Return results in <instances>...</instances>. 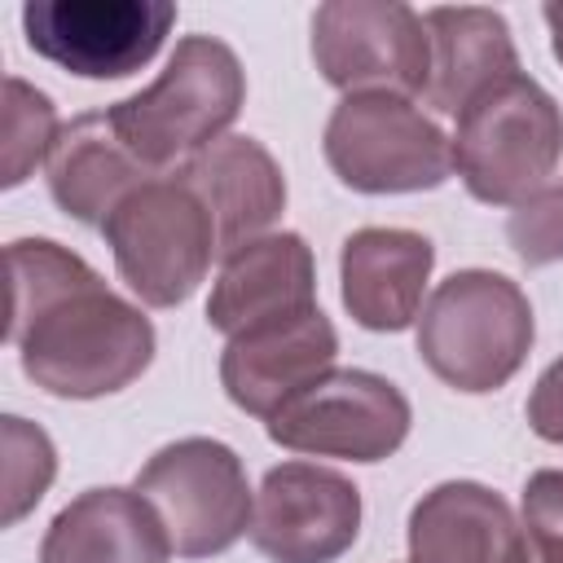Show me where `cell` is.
I'll list each match as a JSON object with an SVG mask.
<instances>
[{"mask_svg":"<svg viewBox=\"0 0 563 563\" xmlns=\"http://www.w3.org/2000/svg\"><path fill=\"white\" fill-rule=\"evenodd\" d=\"M9 264V343L22 374L57 400H97L132 387L154 361L150 317L53 238H18Z\"/></svg>","mask_w":563,"mask_h":563,"instance_id":"cell-1","label":"cell"},{"mask_svg":"<svg viewBox=\"0 0 563 563\" xmlns=\"http://www.w3.org/2000/svg\"><path fill=\"white\" fill-rule=\"evenodd\" d=\"M246 101V70L238 53L216 35H185L176 40L158 79L114 106L110 119L132 154L154 172L167 176L198 150L216 145L229 123L242 114Z\"/></svg>","mask_w":563,"mask_h":563,"instance_id":"cell-2","label":"cell"},{"mask_svg":"<svg viewBox=\"0 0 563 563\" xmlns=\"http://www.w3.org/2000/svg\"><path fill=\"white\" fill-rule=\"evenodd\" d=\"M537 339L532 303L506 273L462 268L444 277L418 312V356L453 391L506 387Z\"/></svg>","mask_w":563,"mask_h":563,"instance_id":"cell-3","label":"cell"},{"mask_svg":"<svg viewBox=\"0 0 563 563\" xmlns=\"http://www.w3.org/2000/svg\"><path fill=\"white\" fill-rule=\"evenodd\" d=\"M453 172L488 207H519L550 185L563 158V106L523 70L484 88L449 136Z\"/></svg>","mask_w":563,"mask_h":563,"instance_id":"cell-4","label":"cell"},{"mask_svg":"<svg viewBox=\"0 0 563 563\" xmlns=\"http://www.w3.org/2000/svg\"><path fill=\"white\" fill-rule=\"evenodd\" d=\"M101 233H106V246L114 255L123 286L145 308L185 303L202 286L211 260L220 255L216 224L202 198L176 172L154 176L141 189H132L110 211Z\"/></svg>","mask_w":563,"mask_h":563,"instance_id":"cell-5","label":"cell"},{"mask_svg":"<svg viewBox=\"0 0 563 563\" xmlns=\"http://www.w3.org/2000/svg\"><path fill=\"white\" fill-rule=\"evenodd\" d=\"M330 172L356 194H422L453 176V145L400 92L343 97L321 136Z\"/></svg>","mask_w":563,"mask_h":563,"instance_id":"cell-6","label":"cell"},{"mask_svg":"<svg viewBox=\"0 0 563 563\" xmlns=\"http://www.w3.org/2000/svg\"><path fill=\"white\" fill-rule=\"evenodd\" d=\"M163 519L180 559H211L251 532V484L242 457L211 435L163 444L132 484Z\"/></svg>","mask_w":563,"mask_h":563,"instance_id":"cell-7","label":"cell"},{"mask_svg":"<svg viewBox=\"0 0 563 563\" xmlns=\"http://www.w3.org/2000/svg\"><path fill=\"white\" fill-rule=\"evenodd\" d=\"M409 427L405 391L374 369H330L264 422L273 444L339 462H383L409 440Z\"/></svg>","mask_w":563,"mask_h":563,"instance_id":"cell-8","label":"cell"},{"mask_svg":"<svg viewBox=\"0 0 563 563\" xmlns=\"http://www.w3.org/2000/svg\"><path fill=\"white\" fill-rule=\"evenodd\" d=\"M312 62L343 97H422L431 70L427 22L400 0H330L312 13Z\"/></svg>","mask_w":563,"mask_h":563,"instance_id":"cell-9","label":"cell"},{"mask_svg":"<svg viewBox=\"0 0 563 563\" xmlns=\"http://www.w3.org/2000/svg\"><path fill=\"white\" fill-rule=\"evenodd\" d=\"M176 26L172 0H31L26 48L79 79H128L150 66Z\"/></svg>","mask_w":563,"mask_h":563,"instance_id":"cell-10","label":"cell"},{"mask_svg":"<svg viewBox=\"0 0 563 563\" xmlns=\"http://www.w3.org/2000/svg\"><path fill=\"white\" fill-rule=\"evenodd\" d=\"M361 532V488L317 462H282L251 510V545L268 563H334Z\"/></svg>","mask_w":563,"mask_h":563,"instance_id":"cell-11","label":"cell"},{"mask_svg":"<svg viewBox=\"0 0 563 563\" xmlns=\"http://www.w3.org/2000/svg\"><path fill=\"white\" fill-rule=\"evenodd\" d=\"M334 356L339 330L321 308H312L303 317L273 321L229 339L220 352V387L242 413L268 422L282 405H290L321 374H330Z\"/></svg>","mask_w":563,"mask_h":563,"instance_id":"cell-12","label":"cell"},{"mask_svg":"<svg viewBox=\"0 0 563 563\" xmlns=\"http://www.w3.org/2000/svg\"><path fill=\"white\" fill-rule=\"evenodd\" d=\"M317 308V260L299 233H264L224 255L211 299L207 325L224 339L251 334L273 321H290Z\"/></svg>","mask_w":563,"mask_h":563,"instance_id":"cell-13","label":"cell"},{"mask_svg":"<svg viewBox=\"0 0 563 563\" xmlns=\"http://www.w3.org/2000/svg\"><path fill=\"white\" fill-rule=\"evenodd\" d=\"M435 268V246L418 229L369 224L343 238L339 295L361 330L396 334L418 321L422 290Z\"/></svg>","mask_w":563,"mask_h":563,"instance_id":"cell-14","label":"cell"},{"mask_svg":"<svg viewBox=\"0 0 563 563\" xmlns=\"http://www.w3.org/2000/svg\"><path fill=\"white\" fill-rule=\"evenodd\" d=\"M409 563H532L510 501L479 479H444L409 510Z\"/></svg>","mask_w":563,"mask_h":563,"instance_id":"cell-15","label":"cell"},{"mask_svg":"<svg viewBox=\"0 0 563 563\" xmlns=\"http://www.w3.org/2000/svg\"><path fill=\"white\" fill-rule=\"evenodd\" d=\"M176 176L202 198L220 255L255 242L286 211V176L255 136H220L176 167Z\"/></svg>","mask_w":563,"mask_h":563,"instance_id":"cell-16","label":"cell"},{"mask_svg":"<svg viewBox=\"0 0 563 563\" xmlns=\"http://www.w3.org/2000/svg\"><path fill=\"white\" fill-rule=\"evenodd\" d=\"M172 554L158 510L114 484L70 497L40 541V563H167Z\"/></svg>","mask_w":563,"mask_h":563,"instance_id":"cell-17","label":"cell"},{"mask_svg":"<svg viewBox=\"0 0 563 563\" xmlns=\"http://www.w3.org/2000/svg\"><path fill=\"white\" fill-rule=\"evenodd\" d=\"M431 70L422 101L440 114H462L484 88L519 75V48L497 9L484 4H440L422 13Z\"/></svg>","mask_w":563,"mask_h":563,"instance_id":"cell-18","label":"cell"},{"mask_svg":"<svg viewBox=\"0 0 563 563\" xmlns=\"http://www.w3.org/2000/svg\"><path fill=\"white\" fill-rule=\"evenodd\" d=\"M145 180H154V172L119 136L110 110H88V114L70 119L48 158L53 202L70 220L92 224V229H101L110 220V211Z\"/></svg>","mask_w":563,"mask_h":563,"instance_id":"cell-19","label":"cell"},{"mask_svg":"<svg viewBox=\"0 0 563 563\" xmlns=\"http://www.w3.org/2000/svg\"><path fill=\"white\" fill-rule=\"evenodd\" d=\"M62 136L57 123V106L48 92H40L35 84H26L22 75L4 79V154H0V185L18 189L40 163L53 158V145Z\"/></svg>","mask_w":563,"mask_h":563,"instance_id":"cell-20","label":"cell"},{"mask_svg":"<svg viewBox=\"0 0 563 563\" xmlns=\"http://www.w3.org/2000/svg\"><path fill=\"white\" fill-rule=\"evenodd\" d=\"M0 453H4V462H0V479H4L0 484V501H4L0 523L13 528L48 493V484L57 475V449H53L44 427H35L18 413H4L0 418Z\"/></svg>","mask_w":563,"mask_h":563,"instance_id":"cell-21","label":"cell"},{"mask_svg":"<svg viewBox=\"0 0 563 563\" xmlns=\"http://www.w3.org/2000/svg\"><path fill=\"white\" fill-rule=\"evenodd\" d=\"M510 251L528 268H545L563 260V180H550L528 202H519L506 220Z\"/></svg>","mask_w":563,"mask_h":563,"instance_id":"cell-22","label":"cell"},{"mask_svg":"<svg viewBox=\"0 0 563 563\" xmlns=\"http://www.w3.org/2000/svg\"><path fill=\"white\" fill-rule=\"evenodd\" d=\"M523 532L541 563H563V466H545L528 475Z\"/></svg>","mask_w":563,"mask_h":563,"instance_id":"cell-23","label":"cell"},{"mask_svg":"<svg viewBox=\"0 0 563 563\" xmlns=\"http://www.w3.org/2000/svg\"><path fill=\"white\" fill-rule=\"evenodd\" d=\"M523 418H528L532 435H541L545 444H563V356L550 361L541 369V378L532 383Z\"/></svg>","mask_w":563,"mask_h":563,"instance_id":"cell-24","label":"cell"},{"mask_svg":"<svg viewBox=\"0 0 563 563\" xmlns=\"http://www.w3.org/2000/svg\"><path fill=\"white\" fill-rule=\"evenodd\" d=\"M541 18H545V26H550V44H554V57H559V66H563V4H545Z\"/></svg>","mask_w":563,"mask_h":563,"instance_id":"cell-25","label":"cell"}]
</instances>
